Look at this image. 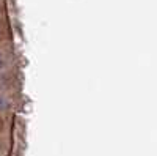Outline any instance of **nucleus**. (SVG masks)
<instances>
[{
    "label": "nucleus",
    "instance_id": "f257e3e1",
    "mask_svg": "<svg viewBox=\"0 0 157 156\" xmlns=\"http://www.w3.org/2000/svg\"><path fill=\"white\" fill-rule=\"evenodd\" d=\"M8 107H10V102L6 101L5 96L0 95V110H5V109H8Z\"/></svg>",
    "mask_w": 157,
    "mask_h": 156
},
{
    "label": "nucleus",
    "instance_id": "f03ea898",
    "mask_svg": "<svg viewBox=\"0 0 157 156\" xmlns=\"http://www.w3.org/2000/svg\"><path fill=\"white\" fill-rule=\"evenodd\" d=\"M3 66V57H2V54H0V68Z\"/></svg>",
    "mask_w": 157,
    "mask_h": 156
},
{
    "label": "nucleus",
    "instance_id": "7ed1b4c3",
    "mask_svg": "<svg viewBox=\"0 0 157 156\" xmlns=\"http://www.w3.org/2000/svg\"><path fill=\"white\" fill-rule=\"evenodd\" d=\"M2 126H3V123H2V118H0V129H2Z\"/></svg>",
    "mask_w": 157,
    "mask_h": 156
},
{
    "label": "nucleus",
    "instance_id": "20e7f679",
    "mask_svg": "<svg viewBox=\"0 0 157 156\" xmlns=\"http://www.w3.org/2000/svg\"><path fill=\"white\" fill-rule=\"evenodd\" d=\"M0 35H2V27H0Z\"/></svg>",
    "mask_w": 157,
    "mask_h": 156
}]
</instances>
